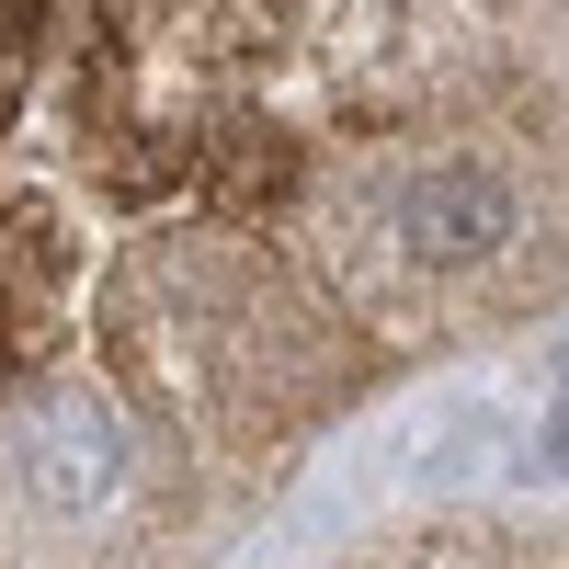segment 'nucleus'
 I'll return each instance as SVG.
<instances>
[{"instance_id": "obj_1", "label": "nucleus", "mask_w": 569, "mask_h": 569, "mask_svg": "<svg viewBox=\"0 0 569 569\" xmlns=\"http://www.w3.org/2000/svg\"><path fill=\"white\" fill-rule=\"evenodd\" d=\"M558 308L569 0H0V569H217Z\"/></svg>"}, {"instance_id": "obj_2", "label": "nucleus", "mask_w": 569, "mask_h": 569, "mask_svg": "<svg viewBox=\"0 0 569 569\" xmlns=\"http://www.w3.org/2000/svg\"><path fill=\"white\" fill-rule=\"evenodd\" d=\"M319 569H569V512H399Z\"/></svg>"}]
</instances>
